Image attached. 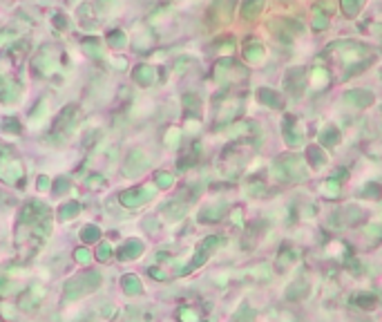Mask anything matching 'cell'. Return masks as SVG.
<instances>
[{"mask_svg":"<svg viewBox=\"0 0 382 322\" xmlns=\"http://www.w3.org/2000/svg\"><path fill=\"white\" fill-rule=\"evenodd\" d=\"M306 159L313 168H322V166L326 164V154H324V150L320 148V146H311V148L306 150Z\"/></svg>","mask_w":382,"mask_h":322,"instance_id":"obj_19","label":"cell"},{"mask_svg":"<svg viewBox=\"0 0 382 322\" xmlns=\"http://www.w3.org/2000/svg\"><path fill=\"white\" fill-rule=\"evenodd\" d=\"M244 213H241V208H233V213H230V219H233V224H241V219H244Z\"/></svg>","mask_w":382,"mask_h":322,"instance_id":"obj_43","label":"cell"},{"mask_svg":"<svg viewBox=\"0 0 382 322\" xmlns=\"http://www.w3.org/2000/svg\"><path fill=\"white\" fill-rule=\"evenodd\" d=\"M284 141H286L291 148H297V146L304 143L302 132H300V128L295 126V119H293L291 114L284 116Z\"/></svg>","mask_w":382,"mask_h":322,"instance_id":"obj_9","label":"cell"},{"mask_svg":"<svg viewBox=\"0 0 382 322\" xmlns=\"http://www.w3.org/2000/svg\"><path fill=\"white\" fill-rule=\"evenodd\" d=\"M257 101H260L261 106L271 107V110H280L281 107V96L275 90H268V87H260L257 90Z\"/></svg>","mask_w":382,"mask_h":322,"instance_id":"obj_11","label":"cell"},{"mask_svg":"<svg viewBox=\"0 0 382 322\" xmlns=\"http://www.w3.org/2000/svg\"><path fill=\"white\" fill-rule=\"evenodd\" d=\"M163 215L168 217L170 222H177V219H181L186 215V204L183 201H170V204L163 206Z\"/></svg>","mask_w":382,"mask_h":322,"instance_id":"obj_16","label":"cell"},{"mask_svg":"<svg viewBox=\"0 0 382 322\" xmlns=\"http://www.w3.org/2000/svg\"><path fill=\"white\" fill-rule=\"evenodd\" d=\"M295 259H297L295 251H291V248H284V251L280 253V258H277V262H280V266H291Z\"/></svg>","mask_w":382,"mask_h":322,"instance_id":"obj_30","label":"cell"},{"mask_svg":"<svg viewBox=\"0 0 382 322\" xmlns=\"http://www.w3.org/2000/svg\"><path fill=\"white\" fill-rule=\"evenodd\" d=\"M306 296H308V286H306V282H302V280L293 282V284L286 289L288 300H302V298H306Z\"/></svg>","mask_w":382,"mask_h":322,"instance_id":"obj_20","label":"cell"},{"mask_svg":"<svg viewBox=\"0 0 382 322\" xmlns=\"http://www.w3.org/2000/svg\"><path fill=\"white\" fill-rule=\"evenodd\" d=\"M320 143H322L324 148H335L340 143V130L335 126H326L320 132Z\"/></svg>","mask_w":382,"mask_h":322,"instance_id":"obj_15","label":"cell"},{"mask_svg":"<svg viewBox=\"0 0 382 322\" xmlns=\"http://www.w3.org/2000/svg\"><path fill=\"white\" fill-rule=\"evenodd\" d=\"M226 211H228L226 204H212V206H206L201 213H199V222H203V224L221 222V217H223Z\"/></svg>","mask_w":382,"mask_h":322,"instance_id":"obj_10","label":"cell"},{"mask_svg":"<svg viewBox=\"0 0 382 322\" xmlns=\"http://www.w3.org/2000/svg\"><path fill=\"white\" fill-rule=\"evenodd\" d=\"M342 213V219H340V217H333V219H331V222L333 224H346V226H353V224H360L362 222V211L358 206H346L344 211H340Z\"/></svg>","mask_w":382,"mask_h":322,"instance_id":"obj_12","label":"cell"},{"mask_svg":"<svg viewBox=\"0 0 382 322\" xmlns=\"http://www.w3.org/2000/svg\"><path fill=\"white\" fill-rule=\"evenodd\" d=\"M145 168H148V157H145V152H141V150H132L130 157H127V161L123 164V172H125L127 177H137V174H141Z\"/></svg>","mask_w":382,"mask_h":322,"instance_id":"obj_6","label":"cell"},{"mask_svg":"<svg viewBox=\"0 0 382 322\" xmlns=\"http://www.w3.org/2000/svg\"><path fill=\"white\" fill-rule=\"evenodd\" d=\"M223 246V237H217V235H212V237H206L201 242V248H206L208 253L215 251V248H221Z\"/></svg>","mask_w":382,"mask_h":322,"instance_id":"obj_33","label":"cell"},{"mask_svg":"<svg viewBox=\"0 0 382 322\" xmlns=\"http://www.w3.org/2000/svg\"><path fill=\"white\" fill-rule=\"evenodd\" d=\"M335 49H340V52H342V56H344L346 65L358 63V61H362L364 56H373L371 49L366 47V45H360V43H356V41H340V43H333V45H329V47H326V52H335Z\"/></svg>","mask_w":382,"mask_h":322,"instance_id":"obj_3","label":"cell"},{"mask_svg":"<svg viewBox=\"0 0 382 322\" xmlns=\"http://www.w3.org/2000/svg\"><path fill=\"white\" fill-rule=\"evenodd\" d=\"M76 259H79L80 264H90V259H92L90 251H87V248H79V251H76Z\"/></svg>","mask_w":382,"mask_h":322,"instance_id":"obj_40","label":"cell"},{"mask_svg":"<svg viewBox=\"0 0 382 322\" xmlns=\"http://www.w3.org/2000/svg\"><path fill=\"white\" fill-rule=\"evenodd\" d=\"M150 275H152L154 280H165V278H168L165 271H159V269H150Z\"/></svg>","mask_w":382,"mask_h":322,"instance_id":"obj_45","label":"cell"},{"mask_svg":"<svg viewBox=\"0 0 382 322\" xmlns=\"http://www.w3.org/2000/svg\"><path fill=\"white\" fill-rule=\"evenodd\" d=\"M271 266L268 264H257V266H253V269H250V275H253L255 280H268V278H271Z\"/></svg>","mask_w":382,"mask_h":322,"instance_id":"obj_28","label":"cell"},{"mask_svg":"<svg viewBox=\"0 0 382 322\" xmlns=\"http://www.w3.org/2000/svg\"><path fill=\"white\" fill-rule=\"evenodd\" d=\"M264 9V0H244L241 2V18L244 21H253L257 18Z\"/></svg>","mask_w":382,"mask_h":322,"instance_id":"obj_14","label":"cell"},{"mask_svg":"<svg viewBox=\"0 0 382 322\" xmlns=\"http://www.w3.org/2000/svg\"><path fill=\"white\" fill-rule=\"evenodd\" d=\"M326 81H329V72H326V69L318 67L311 72V85H324Z\"/></svg>","mask_w":382,"mask_h":322,"instance_id":"obj_31","label":"cell"},{"mask_svg":"<svg viewBox=\"0 0 382 322\" xmlns=\"http://www.w3.org/2000/svg\"><path fill=\"white\" fill-rule=\"evenodd\" d=\"M76 213H79V204L72 201V204H65V206H63L60 217H63V219H72V217H76Z\"/></svg>","mask_w":382,"mask_h":322,"instance_id":"obj_37","label":"cell"},{"mask_svg":"<svg viewBox=\"0 0 382 322\" xmlns=\"http://www.w3.org/2000/svg\"><path fill=\"white\" fill-rule=\"evenodd\" d=\"M134 79H137V83H141V85H152L154 79H157V74H154V69L148 67V65H139L137 72H134Z\"/></svg>","mask_w":382,"mask_h":322,"instance_id":"obj_22","label":"cell"},{"mask_svg":"<svg viewBox=\"0 0 382 322\" xmlns=\"http://www.w3.org/2000/svg\"><path fill=\"white\" fill-rule=\"evenodd\" d=\"M366 0H340V5H342V11H344L349 18H356L360 14V9L364 7Z\"/></svg>","mask_w":382,"mask_h":322,"instance_id":"obj_23","label":"cell"},{"mask_svg":"<svg viewBox=\"0 0 382 322\" xmlns=\"http://www.w3.org/2000/svg\"><path fill=\"white\" fill-rule=\"evenodd\" d=\"M351 302H353L356 306H360V309H366V311H371V309H376L378 298L373 296V293H356V296L351 298Z\"/></svg>","mask_w":382,"mask_h":322,"instance_id":"obj_18","label":"cell"},{"mask_svg":"<svg viewBox=\"0 0 382 322\" xmlns=\"http://www.w3.org/2000/svg\"><path fill=\"white\" fill-rule=\"evenodd\" d=\"M154 195V188H150V186H143V188H132V190H125L121 195V204L127 208H137L141 206V204H145V201H150Z\"/></svg>","mask_w":382,"mask_h":322,"instance_id":"obj_5","label":"cell"},{"mask_svg":"<svg viewBox=\"0 0 382 322\" xmlns=\"http://www.w3.org/2000/svg\"><path fill=\"white\" fill-rule=\"evenodd\" d=\"M123 284V291H125L127 296H139L141 291H143V286H141V280H139L137 275H125L121 280Z\"/></svg>","mask_w":382,"mask_h":322,"instance_id":"obj_21","label":"cell"},{"mask_svg":"<svg viewBox=\"0 0 382 322\" xmlns=\"http://www.w3.org/2000/svg\"><path fill=\"white\" fill-rule=\"evenodd\" d=\"M364 235L371 239V242H380L382 239V224H366Z\"/></svg>","mask_w":382,"mask_h":322,"instance_id":"obj_29","label":"cell"},{"mask_svg":"<svg viewBox=\"0 0 382 322\" xmlns=\"http://www.w3.org/2000/svg\"><path fill=\"white\" fill-rule=\"evenodd\" d=\"M101 237V233H99V228L96 226H85L83 228V239L85 242H94V239Z\"/></svg>","mask_w":382,"mask_h":322,"instance_id":"obj_38","label":"cell"},{"mask_svg":"<svg viewBox=\"0 0 382 322\" xmlns=\"http://www.w3.org/2000/svg\"><path fill=\"white\" fill-rule=\"evenodd\" d=\"M96 258H99V262H107V259L112 258L110 244H101V246H99V253H96Z\"/></svg>","mask_w":382,"mask_h":322,"instance_id":"obj_39","label":"cell"},{"mask_svg":"<svg viewBox=\"0 0 382 322\" xmlns=\"http://www.w3.org/2000/svg\"><path fill=\"white\" fill-rule=\"evenodd\" d=\"M141 253H143V244L139 242V239H127V242L121 246V251H119V258L121 259H137Z\"/></svg>","mask_w":382,"mask_h":322,"instance_id":"obj_13","label":"cell"},{"mask_svg":"<svg viewBox=\"0 0 382 322\" xmlns=\"http://www.w3.org/2000/svg\"><path fill=\"white\" fill-rule=\"evenodd\" d=\"M235 11V0H215L210 7V18L212 22H228L233 18Z\"/></svg>","mask_w":382,"mask_h":322,"instance_id":"obj_8","label":"cell"},{"mask_svg":"<svg viewBox=\"0 0 382 322\" xmlns=\"http://www.w3.org/2000/svg\"><path fill=\"white\" fill-rule=\"evenodd\" d=\"M380 76H382V72H380Z\"/></svg>","mask_w":382,"mask_h":322,"instance_id":"obj_47","label":"cell"},{"mask_svg":"<svg viewBox=\"0 0 382 322\" xmlns=\"http://www.w3.org/2000/svg\"><path fill=\"white\" fill-rule=\"evenodd\" d=\"M264 45H260V43H250V45H246L244 47V58L248 61V63H261L264 61Z\"/></svg>","mask_w":382,"mask_h":322,"instance_id":"obj_17","label":"cell"},{"mask_svg":"<svg viewBox=\"0 0 382 322\" xmlns=\"http://www.w3.org/2000/svg\"><path fill=\"white\" fill-rule=\"evenodd\" d=\"M311 22H313V29L322 32V29H326V27H329V14H322V9H320V7H315Z\"/></svg>","mask_w":382,"mask_h":322,"instance_id":"obj_24","label":"cell"},{"mask_svg":"<svg viewBox=\"0 0 382 322\" xmlns=\"http://www.w3.org/2000/svg\"><path fill=\"white\" fill-rule=\"evenodd\" d=\"M248 193L250 195H261V193H264V184H250Z\"/></svg>","mask_w":382,"mask_h":322,"instance_id":"obj_44","label":"cell"},{"mask_svg":"<svg viewBox=\"0 0 382 322\" xmlns=\"http://www.w3.org/2000/svg\"><path fill=\"white\" fill-rule=\"evenodd\" d=\"M371 63H373V56H366V58H362V61H358V63H353V65H346V79L360 74L362 69H366Z\"/></svg>","mask_w":382,"mask_h":322,"instance_id":"obj_25","label":"cell"},{"mask_svg":"<svg viewBox=\"0 0 382 322\" xmlns=\"http://www.w3.org/2000/svg\"><path fill=\"white\" fill-rule=\"evenodd\" d=\"M373 29H376V34H380V38H382V25H376Z\"/></svg>","mask_w":382,"mask_h":322,"instance_id":"obj_46","label":"cell"},{"mask_svg":"<svg viewBox=\"0 0 382 322\" xmlns=\"http://www.w3.org/2000/svg\"><path fill=\"white\" fill-rule=\"evenodd\" d=\"M235 320L237 322H253L255 320V311L250 309V306H241L237 311V316H235Z\"/></svg>","mask_w":382,"mask_h":322,"instance_id":"obj_34","label":"cell"},{"mask_svg":"<svg viewBox=\"0 0 382 322\" xmlns=\"http://www.w3.org/2000/svg\"><path fill=\"white\" fill-rule=\"evenodd\" d=\"M306 72L302 67H295V69H288V74L284 76V87L288 90L291 96H302L304 90H306Z\"/></svg>","mask_w":382,"mask_h":322,"instance_id":"obj_4","label":"cell"},{"mask_svg":"<svg viewBox=\"0 0 382 322\" xmlns=\"http://www.w3.org/2000/svg\"><path fill=\"white\" fill-rule=\"evenodd\" d=\"M322 190H324V195H329L331 199H335V197H340V181L335 177H331L329 181H324Z\"/></svg>","mask_w":382,"mask_h":322,"instance_id":"obj_27","label":"cell"},{"mask_svg":"<svg viewBox=\"0 0 382 322\" xmlns=\"http://www.w3.org/2000/svg\"><path fill=\"white\" fill-rule=\"evenodd\" d=\"M373 92L369 90H349L344 96H342V101H344L349 107H356V110H360V107H369L373 103Z\"/></svg>","mask_w":382,"mask_h":322,"instance_id":"obj_7","label":"cell"},{"mask_svg":"<svg viewBox=\"0 0 382 322\" xmlns=\"http://www.w3.org/2000/svg\"><path fill=\"white\" fill-rule=\"evenodd\" d=\"M110 43H112V45H114V47H121L123 43H125V36H123L121 32H114V34H112V36H110Z\"/></svg>","mask_w":382,"mask_h":322,"instance_id":"obj_42","label":"cell"},{"mask_svg":"<svg viewBox=\"0 0 382 322\" xmlns=\"http://www.w3.org/2000/svg\"><path fill=\"white\" fill-rule=\"evenodd\" d=\"M273 174H275L280 181H304L306 168H304L300 157H295V154H284V157H280V161H275Z\"/></svg>","mask_w":382,"mask_h":322,"instance_id":"obj_2","label":"cell"},{"mask_svg":"<svg viewBox=\"0 0 382 322\" xmlns=\"http://www.w3.org/2000/svg\"><path fill=\"white\" fill-rule=\"evenodd\" d=\"M154 179H157V186H159V188H170V186L175 184V177L170 172H157Z\"/></svg>","mask_w":382,"mask_h":322,"instance_id":"obj_35","label":"cell"},{"mask_svg":"<svg viewBox=\"0 0 382 322\" xmlns=\"http://www.w3.org/2000/svg\"><path fill=\"white\" fill-rule=\"evenodd\" d=\"M179 320L181 322H199V313H197L195 309H190V306H183V309H179Z\"/></svg>","mask_w":382,"mask_h":322,"instance_id":"obj_32","label":"cell"},{"mask_svg":"<svg viewBox=\"0 0 382 322\" xmlns=\"http://www.w3.org/2000/svg\"><path fill=\"white\" fill-rule=\"evenodd\" d=\"M101 286V275L96 273V271H87V273L79 275V278H74V280H69L67 284H65V293H63V302L67 300H79V298L87 296V293H92L94 289H99Z\"/></svg>","mask_w":382,"mask_h":322,"instance_id":"obj_1","label":"cell"},{"mask_svg":"<svg viewBox=\"0 0 382 322\" xmlns=\"http://www.w3.org/2000/svg\"><path fill=\"white\" fill-rule=\"evenodd\" d=\"M183 106H186L188 110H197V107H199V99H197L195 94H188V96H183Z\"/></svg>","mask_w":382,"mask_h":322,"instance_id":"obj_41","label":"cell"},{"mask_svg":"<svg viewBox=\"0 0 382 322\" xmlns=\"http://www.w3.org/2000/svg\"><path fill=\"white\" fill-rule=\"evenodd\" d=\"M179 139H181V132L177 128H172V130H168V134H165V146L177 148V146H179Z\"/></svg>","mask_w":382,"mask_h":322,"instance_id":"obj_36","label":"cell"},{"mask_svg":"<svg viewBox=\"0 0 382 322\" xmlns=\"http://www.w3.org/2000/svg\"><path fill=\"white\" fill-rule=\"evenodd\" d=\"M362 195H364L366 199H380L382 197V186L376 184V181H371V184L362 186Z\"/></svg>","mask_w":382,"mask_h":322,"instance_id":"obj_26","label":"cell"}]
</instances>
